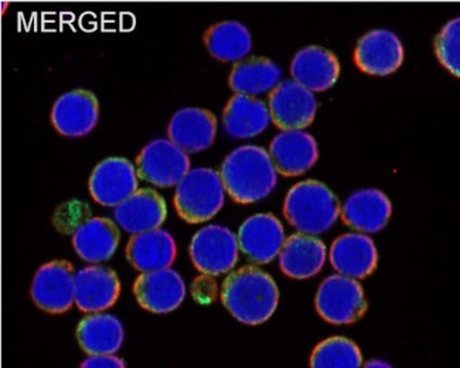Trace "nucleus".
Segmentation results:
<instances>
[{
    "label": "nucleus",
    "mask_w": 460,
    "mask_h": 368,
    "mask_svg": "<svg viewBox=\"0 0 460 368\" xmlns=\"http://www.w3.org/2000/svg\"><path fill=\"white\" fill-rule=\"evenodd\" d=\"M284 215L297 232L323 234L341 217V201L322 181H299L288 191Z\"/></svg>",
    "instance_id": "3"
},
{
    "label": "nucleus",
    "mask_w": 460,
    "mask_h": 368,
    "mask_svg": "<svg viewBox=\"0 0 460 368\" xmlns=\"http://www.w3.org/2000/svg\"><path fill=\"white\" fill-rule=\"evenodd\" d=\"M237 240L238 247L250 261L270 264L284 245V225L274 215H255L243 221Z\"/></svg>",
    "instance_id": "15"
},
{
    "label": "nucleus",
    "mask_w": 460,
    "mask_h": 368,
    "mask_svg": "<svg viewBox=\"0 0 460 368\" xmlns=\"http://www.w3.org/2000/svg\"><path fill=\"white\" fill-rule=\"evenodd\" d=\"M290 74L297 84L312 92H323L341 77V63L332 51L321 46H307L295 54Z\"/></svg>",
    "instance_id": "17"
},
{
    "label": "nucleus",
    "mask_w": 460,
    "mask_h": 368,
    "mask_svg": "<svg viewBox=\"0 0 460 368\" xmlns=\"http://www.w3.org/2000/svg\"><path fill=\"white\" fill-rule=\"evenodd\" d=\"M118 225L110 218L93 217L84 221L74 232L73 245L78 257L84 261L104 262L110 259L119 245Z\"/></svg>",
    "instance_id": "25"
},
{
    "label": "nucleus",
    "mask_w": 460,
    "mask_h": 368,
    "mask_svg": "<svg viewBox=\"0 0 460 368\" xmlns=\"http://www.w3.org/2000/svg\"><path fill=\"white\" fill-rule=\"evenodd\" d=\"M270 124V108L264 101L258 100L257 97L235 94L224 110V129L234 139L258 136L267 131Z\"/></svg>",
    "instance_id": "24"
},
{
    "label": "nucleus",
    "mask_w": 460,
    "mask_h": 368,
    "mask_svg": "<svg viewBox=\"0 0 460 368\" xmlns=\"http://www.w3.org/2000/svg\"><path fill=\"white\" fill-rule=\"evenodd\" d=\"M206 48L214 58L226 63L241 61L252 48L250 29L238 21L214 24L206 34Z\"/></svg>",
    "instance_id": "28"
},
{
    "label": "nucleus",
    "mask_w": 460,
    "mask_h": 368,
    "mask_svg": "<svg viewBox=\"0 0 460 368\" xmlns=\"http://www.w3.org/2000/svg\"><path fill=\"white\" fill-rule=\"evenodd\" d=\"M311 365L314 368H358L363 365V355L356 343L336 336L314 347Z\"/></svg>",
    "instance_id": "29"
},
{
    "label": "nucleus",
    "mask_w": 460,
    "mask_h": 368,
    "mask_svg": "<svg viewBox=\"0 0 460 368\" xmlns=\"http://www.w3.org/2000/svg\"><path fill=\"white\" fill-rule=\"evenodd\" d=\"M435 51L439 63L455 77L460 75V21L447 22L438 34Z\"/></svg>",
    "instance_id": "30"
},
{
    "label": "nucleus",
    "mask_w": 460,
    "mask_h": 368,
    "mask_svg": "<svg viewBox=\"0 0 460 368\" xmlns=\"http://www.w3.org/2000/svg\"><path fill=\"white\" fill-rule=\"evenodd\" d=\"M270 121L280 129H305L317 112L314 92L296 81H280L270 95Z\"/></svg>",
    "instance_id": "9"
},
{
    "label": "nucleus",
    "mask_w": 460,
    "mask_h": 368,
    "mask_svg": "<svg viewBox=\"0 0 460 368\" xmlns=\"http://www.w3.org/2000/svg\"><path fill=\"white\" fill-rule=\"evenodd\" d=\"M391 213L390 198L377 188L356 191L341 208L344 224L366 234L381 232L388 224Z\"/></svg>",
    "instance_id": "19"
},
{
    "label": "nucleus",
    "mask_w": 460,
    "mask_h": 368,
    "mask_svg": "<svg viewBox=\"0 0 460 368\" xmlns=\"http://www.w3.org/2000/svg\"><path fill=\"white\" fill-rule=\"evenodd\" d=\"M167 135L186 153L208 151L216 141L217 119L210 110L183 108L172 117Z\"/></svg>",
    "instance_id": "16"
},
{
    "label": "nucleus",
    "mask_w": 460,
    "mask_h": 368,
    "mask_svg": "<svg viewBox=\"0 0 460 368\" xmlns=\"http://www.w3.org/2000/svg\"><path fill=\"white\" fill-rule=\"evenodd\" d=\"M81 367L122 368L125 367V362L114 355H90V357L84 360Z\"/></svg>",
    "instance_id": "31"
},
{
    "label": "nucleus",
    "mask_w": 460,
    "mask_h": 368,
    "mask_svg": "<svg viewBox=\"0 0 460 368\" xmlns=\"http://www.w3.org/2000/svg\"><path fill=\"white\" fill-rule=\"evenodd\" d=\"M31 299L47 313H64L75 303V272L70 262L58 259L39 268L31 284Z\"/></svg>",
    "instance_id": "8"
},
{
    "label": "nucleus",
    "mask_w": 460,
    "mask_h": 368,
    "mask_svg": "<svg viewBox=\"0 0 460 368\" xmlns=\"http://www.w3.org/2000/svg\"><path fill=\"white\" fill-rule=\"evenodd\" d=\"M114 215L118 225L130 234L149 232L166 221V201L152 188H140L115 206Z\"/></svg>",
    "instance_id": "18"
},
{
    "label": "nucleus",
    "mask_w": 460,
    "mask_h": 368,
    "mask_svg": "<svg viewBox=\"0 0 460 368\" xmlns=\"http://www.w3.org/2000/svg\"><path fill=\"white\" fill-rule=\"evenodd\" d=\"M317 313L332 325H351L367 311L363 286L357 279L332 275L322 282L314 299Z\"/></svg>",
    "instance_id": "5"
},
{
    "label": "nucleus",
    "mask_w": 460,
    "mask_h": 368,
    "mask_svg": "<svg viewBox=\"0 0 460 368\" xmlns=\"http://www.w3.org/2000/svg\"><path fill=\"white\" fill-rule=\"evenodd\" d=\"M278 257L282 272L289 278L302 281L322 271L326 262L327 248L314 235L299 232L285 238Z\"/></svg>",
    "instance_id": "22"
},
{
    "label": "nucleus",
    "mask_w": 460,
    "mask_h": 368,
    "mask_svg": "<svg viewBox=\"0 0 460 368\" xmlns=\"http://www.w3.org/2000/svg\"><path fill=\"white\" fill-rule=\"evenodd\" d=\"M402 41L394 31L377 29L361 37L354 51V61L363 73L385 77L402 66Z\"/></svg>",
    "instance_id": "11"
},
{
    "label": "nucleus",
    "mask_w": 460,
    "mask_h": 368,
    "mask_svg": "<svg viewBox=\"0 0 460 368\" xmlns=\"http://www.w3.org/2000/svg\"><path fill=\"white\" fill-rule=\"evenodd\" d=\"M176 186L174 207L186 223L200 224L223 208L226 188L220 173L213 169H190Z\"/></svg>",
    "instance_id": "4"
},
{
    "label": "nucleus",
    "mask_w": 460,
    "mask_h": 368,
    "mask_svg": "<svg viewBox=\"0 0 460 368\" xmlns=\"http://www.w3.org/2000/svg\"><path fill=\"white\" fill-rule=\"evenodd\" d=\"M134 294L140 308L164 315L176 311L183 303L186 284L174 269L144 272L135 281Z\"/></svg>",
    "instance_id": "10"
},
{
    "label": "nucleus",
    "mask_w": 460,
    "mask_h": 368,
    "mask_svg": "<svg viewBox=\"0 0 460 368\" xmlns=\"http://www.w3.org/2000/svg\"><path fill=\"white\" fill-rule=\"evenodd\" d=\"M237 235L223 225H208L194 234L190 258L194 267L206 275L230 272L237 265Z\"/></svg>",
    "instance_id": "7"
},
{
    "label": "nucleus",
    "mask_w": 460,
    "mask_h": 368,
    "mask_svg": "<svg viewBox=\"0 0 460 368\" xmlns=\"http://www.w3.org/2000/svg\"><path fill=\"white\" fill-rule=\"evenodd\" d=\"M124 336L119 319L100 311L83 319L77 328L78 343L87 355H115Z\"/></svg>",
    "instance_id": "26"
},
{
    "label": "nucleus",
    "mask_w": 460,
    "mask_h": 368,
    "mask_svg": "<svg viewBox=\"0 0 460 368\" xmlns=\"http://www.w3.org/2000/svg\"><path fill=\"white\" fill-rule=\"evenodd\" d=\"M120 294V281L114 269L87 267L75 274V305L87 313L107 311Z\"/></svg>",
    "instance_id": "21"
},
{
    "label": "nucleus",
    "mask_w": 460,
    "mask_h": 368,
    "mask_svg": "<svg viewBox=\"0 0 460 368\" xmlns=\"http://www.w3.org/2000/svg\"><path fill=\"white\" fill-rule=\"evenodd\" d=\"M100 119V104L93 92L68 91L58 98L51 110V122L63 136H87Z\"/></svg>",
    "instance_id": "14"
},
{
    "label": "nucleus",
    "mask_w": 460,
    "mask_h": 368,
    "mask_svg": "<svg viewBox=\"0 0 460 368\" xmlns=\"http://www.w3.org/2000/svg\"><path fill=\"white\" fill-rule=\"evenodd\" d=\"M176 255L173 235L161 228L134 234L127 245L128 261L140 272L171 268Z\"/></svg>",
    "instance_id": "23"
},
{
    "label": "nucleus",
    "mask_w": 460,
    "mask_h": 368,
    "mask_svg": "<svg viewBox=\"0 0 460 368\" xmlns=\"http://www.w3.org/2000/svg\"><path fill=\"white\" fill-rule=\"evenodd\" d=\"M268 153L278 173L294 178L314 168L319 159V146L305 129H282L270 142Z\"/></svg>",
    "instance_id": "13"
},
{
    "label": "nucleus",
    "mask_w": 460,
    "mask_h": 368,
    "mask_svg": "<svg viewBox=\"0 0 460 368\" xmlns=\"http://www.w3.org/2000/svg\"><path fill=\"white\" fill-rule=\"evenodd\" d=\"M189 171V153L181 151L171 139L149 142L137 159V178L157 188L176 186Z\"/></svg>",
    "instance_id": "6"
},
{
    "label": "nucleus",
    "mask_w": 460,
    "mask_h": 368,
    "mask_svg": "<svg viewBox=\"0 0 460 368\" xmlns=\"http://www.w3.org/2000/svg\"><path fill=\"white\" fill-rule=\"evenodd\" d=\"M221 302L243 325L257 326L272 318L279 303L274 279L257 267L231 272L221 289Z\"/></svg>",
    "instance_id": "1"
},
{
    "label": "nucleus",
    "mask_w": 460,
    "mask_h": 368,
    "mask_svg": "<svg viewBox=\"0 0 460 368\" xmlns=\"http://www.w3.org/2000/svg\"><path fill=\"white\" fill-rule=\"evenodd\" d=\"M226 193L240 205H252L274 191L278 171L264 147H237L223 162L220 171Z\"/></svg>",
    "instance_id": "2"
},
{
    "label": "nucleus",
    "mask_w": 460,
    "mask_h": 368,
    "mask_svg": "<svg viewBox=\"0 0 460 368\" xmlns=\"http://www.w3.org/2000/svg\"><path fill=\"white\" fill-rule=\"evenodd\" d=\"M332 267L343 276L367 278L377 268V247L363 232L336 238L331 248Z\"/></svg>",
    "instance_id": "20"
},
{
    "label": "nucleus",
    "mask_w": 460,
    "mask_h": 368,
    "mask_svg": "<svg viewBox=\"0 0 460 368\" xmlns=\"http://www.w3.org/2000/svg\"><path fill=\"white\" fill-rule=\"evenodd\" d=\"M282 71L279 66L268 58L253 57L243 60L233 68L230 74V87L237 94H267L280 83Z\"/></svg>",
    "instance_id": "27"
},
{
    "label": "nucleus",
    "mask_w": 460,
    "mask_h": 368,
    "mask_svg": "<svg viewBox=\"0 0 460 368\" xmlns=\"http://www.w3.org/2000/svg\"><path fill=\"white\" fill-rule=\"evenodd\" d=\"M366 365H367V367H390V364H387V363L378 362V360H376V362H370Z\"/></svg>",
    "instance_id": "32"
},
{
    "label": "nucleus",
    "mask_w": 460,
    "mask_h": 368,
    "mask_svg": "<svg viewBox=\"0 0 460 368\" xmlns=\"http://www.w3.org/2000/svg\"><path fill=\"white\" fill-rule=\"evenodd\" d=\"M137 171L125 158H108L98 163L90 176L91 196L107 207H115L137 190Z\"/></svg>",
    "instance_id": "12"
}]
</instances>
